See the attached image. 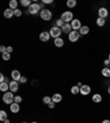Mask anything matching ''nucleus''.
Listing matches in <instances>:
<instances>
[{"label":"nucleus","instance_id":"nucleus-25","mask_svg":"<svg viewBox=\"0 0 110 123\" xmlns=\"http://www.w3.org/2000/svg\"><path fill=\"white\" fill-rule=\"evenodd\" d=\"M96 23H97V25L98 26H104L106 24V20L103 18H98L97 21H96Z\"/></svg>","mask_w":110,"mask_h":123},{"label":"nucleus","instance_id":"nucleus-26","mask_svg":"<svg viewBox=\"0 0 110 123\" xmlns=\"http://www.w3.org/2000/svg\"><path fill=\"white\" fill-rule=\"evenodd\" d=\"M76 5H77L76 0H68V1L66 2V6H67L68 8H74Z\"/></svg>","mask_w":110,"mask_h":123},{"label":"nucleus","instance_id":"nucleus-39","mask_svg":"<svg viewBox=\"0 0 110 123\" xmlns=\"http://www.w3.org/2000/svg\"><path fill=\"white\" fill-rule=\"evenodd\" d=\"M42 2H43V3H52V2H53V0H43Z\"/></svg>","mask_w":110,"mask_h":123},{"label":"nucleus","instance_id":"nucleus-3","mask_svg":"<svg viewBox=\"0 0 110 123\" xmlns=\"http://www.w3.org/2000/svg\"><path fill=\"white\" fill-rule=\"evenodd\" d=\"M52 12L49 10V9H43V10L41 11V13H40V17L42 18V20L44 21H50L52 19Z\"/></svg>","mask_w":110,"mask_h":123},{"label":"nucleus","instance_id":"nucleus-14","mask_svg":"<svg viewBox=\"0 0 110 123\" xmlns=\"http://www.w3.org/2000/svg\"><path fill=\"white\" fill-rule=\"evenodd\" d=\"M3 15H5V18H7V19H11L14 15V10H12V9H6L5 10V12H3Z\"/></svg>","mask_w":110,"mask_h":123},{"label":"nucleus","instance_id":"nucleus-45","mask_svg":"<svg viewBox=\"0 0 110 123\" xmlns=\"http://www.w3.org/2000/svg\"><path fill=\"white\" fill-rule=\"evenodd\" d=\"M108 59H109V61H110V54H109V56H108Z\"/></svg>","mask_w":110,"mask_h":123},{"label":"nucleus","instance_id":"nucleus-36","mask_svg":"<svg viewBox=\"0 0 110 123\" xmlns=\"http://www.w3.org/2000/svg\"><path fill=\"white\" fill-rule=\"evenodd\" d=\"M104 64H105L106 67H108L110 65V61H109V59H105V61H104Z\"/></svg>","mask_w":110,"mask_h":123},{"label":"nucleus","instance_id":"nucleus-2","mask_svg":"<svg viewBox=\"0 0 110 123\" xmlns=\"http://www.w3.org/2000/svg\"><path fill=\"white\" fill-rule=\"evenodd\" d=\"M73 12H71V11H65V12L62 13L61 15V19L63 21H64L65 23H69V22H72L74 19H73Z\"/></svg>","mask_w":110,"mask_h":123},{"label":"nucleus","instance_id":"nucleus-27","mask_svg":"<svg viewBox=\"0 0 110 123\" xmlns=\"http://www.w3.org/2000/svg\"><path fill=\"white\" fill-rule=\"evenodd\" d=\"M21 5H22L23 7H30L32 3H31L30 0H21Z\"/></svg>","mask_w":110,"mask_h":123},{"label":"nucleus","instance_id":"nucleus-34","mask_svg":"<svg viewBox=\"0 0 110 123\" xmlns=\"http://www.w3.org/2000/svg\"><path fill=\"white\" fill-rule=\"evenodd\" d=\"M47 105H49V108H50V109H53V108L55 107V102H54V101H51V102H50Z\"/></svg>","mask_w":110,"mask_h":123},{"label":"nucleus","instance_id":"nucleus-10","mask_svg":"<svg viewBox=\"0 0 110 123\" xmlns=\"http://www.w3.org/2000/svg\"><path fill=\"white\" fill-rule=\"evenodd\" d=\"M9 88H10V91L11 92L18 91V89H19L18 81H15V80H12V81H10V82H9Z\"/></svg>","mask_w":110,"mask_h":123},{"label":"nucleus","instance_id":"nucleus-38","mask_svg":"<svg viewBox=\"0 0 110 123\" xmlns=\"http://www.w3.org/2000/svg\"><path fill=\"white\" fill-rule=\"evenodd\" d=\"M12 51H13V49L11 47V46H8V47H7V52H8V53H11Z\"/></svg>","mask_w":110,"mask_h":123},{"label":"nucleus","instance_id":"nucleus-11","mask_svg":"<svg viewBox=\"0 0 110 123\" xmlns=\"http://www.w3.org/2000/svg\"><path fill=\"white\" fill-rule=\"evenodd\" d=\"M61 29H62V32H64V33H66V34H69L73 31V28H72V25H71V23H65Z\"/></svg>","mask_w":110,"mask_h":123},{"label":"nucleus","instance_id":"nucleus-18","mask_svg":"<svg viewBox=\"0 0 110 123\" xmlns=\"http://www.w3.org/2000/svg\"><path fill=\"white\" fill-rule=\"evenodd\" d=\"M54 44H55V46H57V47H62V46L64 45V40L61 37L54 38Z\"/></svg>","mask_w":110,"mask_h":123},{"label":"nucleus","instance_id":"nucleus-24","mask_svg":"<svg viewBox=\"0 0 110 123\" xmlns=\"http://www.w3.org/2000/svg\"><path fill=\"white\" fill-rule=\"evenodd\" d=\"M8 119V114H7V112H6L5 110H1L0 111V121H6Z\"/></svg>","mask_w":110,"mask_h":123},{"label":"nucleus","instance_id":"nucleus-17","mask_svg":"<svg viewBox=\"0 0 110 123\" xmlns=\"http://www.w3.org/2000/svg\"><path fill=\"white\" fill-rule=\"evenodd\" d=\"M79 33L80 35H87L89 33V26L88 25H83L79 30Z\"/></svg>","mask_w":110,"mask_h":123},{"label":"nucleus","instance_id":"nucleus-16","mask_svg":"<svg viewBox=\"0 0 110 123\" xmlns=\"http://www.w3.org/2000/svg\"><path fill=\"white\" fill-rule=\"evenodd\" d=\"M62 99H63V97H62L61 93H54L53 96H52V101H54V102H61Z\"/></svg>","mask_w":110,"mask_h":123},{"label":"nucleus","instance_id":"nucleus-28","mask_svg":"<svg viewBox=\"0 0 110 123\" xmlns=\"http://www.w3.org/2000/svg\"><path fill=\"white\" fill-rule=\"evenodd\" d=\"M2 58H3V61H9L10 59V53H8V52L2 53Z\"/></svg>","mask_w":110,"mask_h":123},{"label":"nucleus","instance_id":"nucleus-30","mask_svg":"<svg viewBox=\"0 0 110 123\" xmlns=\"http://www.w3.org/2000/svg\"><path fill=\"white\" fill-rule=\"evenodd\" d=\"M64 24H65V22L62 20V19H58V20L56 21V26H59V28H62V26L64 25Z\"/></svg>","mask_w":110,"mask_h":123},{"label":"nucleus","instance_id":"nucleus-15","mask_svg":"<svg viewBox=\"0 0 110 123\" xmlns=\"http://www.w3.org/2000/svg\"><path fill=\"white\" fill-rule=\"evenodd\" d=\"M19 110H20V105H19V103L13 102V103L10 105V111L12 113H18Z\"/></svg>","mask_w":110,"mask_h":123},{"label":"nucleus","instance_id":"nucleus-8","mask_svg":"<svg viewBox=\"0 0 110 123\" xmlns=\"http://www.w3.org/2000/svg\"><path fill=\"white\" fill-rule=\"evenodd\" d=\"M108 14H109V12H108L107 8L101 7V8H99V9H98V15H99V18L105 19V18H107V17H108Z\"/></svg>","mask_w":110,"mask_h":123},{"label":"nucleus","instance_id":"nucleus-41","mask_svg":"<svg viewBox=\"0 0 110 123\" xmlns=\"http://www.w3.org/2000/svg\"><path fill=\"white\" fill-rule=\"evenodd\" d=\"M101 123H110V120H104Z\"/></svg>","mask_w":110,"mask_h":123},{"label":"nucleus","instance_id":"nucleus-44","mask_svg":"<svg viewBox=\"0 0 110 123\" xmlns=\"http://www.w3.org/2000/svg\"><path fill=\"white\" fill-rule=\"evenodd\" d=\"M108 93H109V95H110V86H109V87H108Z\"/></svg>","mask_w":110,"mask_h":123},{"label":"nucleus","instance_id":"nucleus-31","mask_svg":"<svg viewBox=\"0 0 110 123\" xmlns=\"http://www.w3.org/2000/svg\"><path fill=\"white\" fill-rule=\"evenodd\" d=\"M14 15L15 17H21V15H22V11H21L20 9H15L14 10Z\"/></svg>","mask_w":110,"mask_h":123},{"label":"nucleus","instance_id":"nucleus-5","mask_svg":"<svg viewBox=\"0 0 110 123\" xmlns=\"http://www.w3.org/2000/svg\"><path fill=\"white\" fill-rule=\"evenodd\" d=\"M61 33H62V29L58 28V26H53V28H51V30H50V34H51V36L54 38L59 37Z\"/></svg>","mask_w":110,"mask_h":123},{"label":"nucleus","instance_id":"nucleus-13","mask_svg":"<svg viewBox=\"0 0 110 123\" xmlns=\"http://www.w3.org/2000/svg\"><path fill=\"white\" fill-rule=\"evenodd\" d=\"M11 77H12V79L15 80V81H20L21 79V74L19 70H17V69H14V70H12V73H11Z\"/></svg>","mask_w":110,"mask_h":123},{"label":"nucleus","instance_id":"nucleus-9","mask_svg":"<svg viewBox=\"0 0 110 123\" xmlns=\"http://www.w3.org/2000/svg\"><path fill=\"white\" fill-rule=\"evenodd\" d=\"M90 90H91V88L88 85H83L82 87H80V93L83 96H87L90 93Z\"/></svg>","mask_w":110,"mask_h":123},{"label":"nucleus","instance_id":"nucleus-7","mask_svg":"<svg viewBox=\"0 0 110 123\" xmlns=\"http://www.w3.org/2000/svg\"><path fill=\"white\" fill-rule=\"evenodd\" d=\"M71 25H72V28H73V31H79L80 28L83 26L78 19H74V20L71 22Z\"/></svg>","mask_w":110,"mask_h":123},{"label":"nucleus","instance_id":"nucleus-29","mask_svg":"<svg viewBox=\"0 0 110 123\" xmlns=\"http://www.w3.org/2000/svg\"><path fill=\"white\" fill-rule=\"evenodd\" d=\"M52 101V98L51 97H49V96H45V97L43 98V102L44 103H46V105H49L50 102Z\"/></svg>","mask_w":110,"mask_h":123},{"label":"nucleus","instance_id":"nucleus-37","mask_svg":"<svg viewBox=\"0 0 110 123\" xmlns=\"http://www.w3.org/2000/svg\"><path fill=\"white\" fill-rule=\"evenodd\" d=\"M20 81L22 82V84H24V82H26V77H21V79H20Z\"/></svg>","mask_w":110,"mask_h":123},{"label":"nucleus","instance_id":"nucleus-35","mask_svg":"<svg viewBox=\"0 0 110 123\" xmlns=\"http://www.w3.org/2000/svg\"><path fill=\"white\" fill-rule=\"evenodd\" d=\"M0 52H1V53H6V52H7V47H5V46H0Z\"/></svg>","mask_w":110,"mask_h":123},{"label":"nucleus","instance_id":"nucleus-22","mask_svg":"<svg viewBox=\"0 0 110 123\" xmlns=\"http://www.w3.org/2000/svg\"><path fill=\"white\" fill-rule=\"evenodd\" d=\"M101 74H103L104 77L110 78V68H109V67H105V68L101 70Z\"/></svg>","mask_w":110,"mask_h":123},{"label":"nucleus","instance_id":"nucleus-40","mask_svg":"<svg viewBox=\"0 0 110 123\" xmlns=\"http://www.w3.org/2000/svg\"><path fill=\"white\" fill-rule=\"evenodd\" d=\"M31 85H32V86H38V85H39V82L36 81V80H34V81H32V82H31Z\"/></svg>","mask_w":110,"mask_h":123},{"label":"nucleus","instance_id":"nucleus-4","mask_svg":"<svg viewBox=\"0 0 110 123\" xmlns=\"http://www.w3.org/2000/svg\"><path fill=\"white\" fill-rule=\"evenodd\" d=\"M80 36L82 35H80L79 31H72V32L68 34V40L71 42H77L79 40Z\"/></svg>","mask_w":110,"mask_h":123},{"label":"nucleus","instance_id":"nucleus-33","mask_svg":"<svg viewBox=\"0 0 110 123\" xmlns=\"http://www.w3.org/2000/svg\"><path fill=\"white\" fill-rule=\"evenodd\" d=\"M6 81H7V78H6V77L1 74V75H0V82L2 84V82H6Z\"/></svg>","mask_w":110,"mask_h":123},{"label":"nucleus","instance_id":"nucleus-23","mask_svg":"<svg viewBox=\"0 0 110 123\" xmlns=\"http://www.w3.org/2000/svg\"><path fill=\"white\" fill-rule=\"evenodd\" d=\"M71 92H72L73 95H78L80 92V88L78 87V86H73V87L71 88Z\"/></svg>","mask_w":110,"mask_h":123},{"label":"nucleus","instance_id":"nucleus-32","mask_svg":"<svg viewBox=\"0 0 110 123\" xmlns=\"http://www.w3.org/2000/svg\"><path fill=\"white\" fill-rule=\"evenodd\" d=\"M21 101H22V98H21L20 96H15V97H14V102L20 103Z\"/></svg>","mask_w":110,"mask_h":123},{"label":"nucleus","instance_id":"nucleus-21","mask_svg":"<svg viewBox=\"0 0 110 123\" xmlns=\"http://www.w3.org/2000/svg\"><path fill=\"white\" fill-rule=\"evenodd\" d=\"M9 8L12 9V10L18 9V1H17V0H11L10 2H9Z\"/></svg>","mask_w":110,"mask_h":123},{"label":"nucleus","instance_id":"nucleus-42","mask_svg":"<svg viewBox=\"0 0 110 123\" xmlns=\"http://www.w3.org/2000/svg\"><path fill=\"white\" fill-rule=\"evenodd\" d=\"M77 86H78V87H82V86H83V84H82V82H78V84H77Z\"/></svg>","mask_w":110,"mask_h":123},{"label":"nucleus","instance_id":"nucleus-47","mask_svg":"<svg viewBox=\"0 0 110 123\" xmlns=\"http://www.w3.org/2000/svg\"><path fill=\"white\" fill-rule=\"evenodd\" d=\"M22 123H26V122H22Z\"/></svg>","mask_w":110,"mask_h":123},{"label":"nucleus","instance_id":"nucleus-19","mask_svg":"<svg viewBox=\"0 0 110 123\" xmlns=\"http://www.w3.org/2000/svg\"><path fill=\"white\" fill-rule=\"evenodd\" d=\"M92 101L95 103H99L101 102V100H103V97H101V95H99V93H95V95L92 96Z\"/></svg>","mask_w":110,"mask_h":123},{"label":"nucleus","instance_id":"nucleus-6","mask_svg":"<svg viewBox=\"0 0 110 123\" xmlns=\"http://www.w3.org/2000/svg\"><path fill=\"white\" fill-rule=\"evenodd\" d=\"M40 9H41V6L39 5V3H32V5L29 7L28 12L31 13V14H36V13L40 11Z\"/></svg>","mask_w":110,"mask_h":123},{"label":"nucleus","instance_id":"nucleus-46","mask_svg":"<svg viewBox=\"0 0 110 123\" xmlns=\"http://www.w3.org/2000/svg\"><path fill=\"white\" fill-rule=\"evenodd\" d=\"M32 123H38V122H32Z\"/></svg>","mask_w":110,"mask_h":123},{"label":"nucleus","instance_id":"nucleus-43","mask_svg":"<svg viewBox=\"0 0 110 123\" xmlns=\"http://www.w3.org/2000/svg\"><path fill=\"white\" fill-rule=\"evenodd\" d=\"M3 123H10V121H9V119H7L6 121H3Z\"/></svg>","mask_w":110,"mask_h":123},{"label":"nucleus","instance_id":"nucleus-1","mask_svg":"<svg viewBox=\"0 0 110 123\" xmlns=\"http://www.w3.org/2000/svg\"><path fill=\"white\" fill-rule=\"evenodd\" d=\"M2 100H3V102L7 103V105H11V103H13L14 102V96H13V92H11V91L5 92V95L2 96Z\"/></svg>","mask_w":110,"mask_h":123},{"label":"nucleus","instance_id":"nucleus-12","mask_svg":"<svg viewBox=\"0 0 110 123\" xmlns=\"http://www.w3.org/2000/svg\"><path fill=\"white\" fill-rule=\"evenodd\" d=\"M50 37H51V34H50V32H46V31H44L40 34V40L42 42H47L50 40Z\"/></svg>","mask_w":110,"mask_h":123},{"label":"nucleus","instance_id":"nucleus-20","mask_svg":"<svg viewBox=\"0 0 110 123\" xmlns=\"http://www.w3.org/2000/svg\"><path fill=\"white\" fill-rule=\"evenodd\" d=\"M9 89H10V88H9V84H8V81L2 82V84H0V90H1V91L7 92Z\"/></svg>","mask_w":110,"mask_h":123}]
</instances>
